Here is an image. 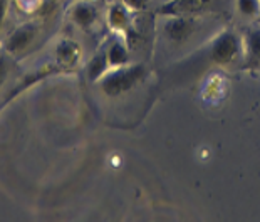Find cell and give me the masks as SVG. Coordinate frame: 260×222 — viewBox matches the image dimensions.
<instances>
[{
    "mask_svg": "<svg viewBox=\"0 0 260 222\" xmlns=\"http://www.w3.org/2000/svg\"><path fill=\"white\" fill-rule=\"evenodd\" d=\"M208 59L218 67H234L245 60L243 34L235 29L220 30L208 43Z\"/></svg>",
    "mask_w": 260,
    "mask_h": 222,
    "instance_id": "cell-1",
    "label": "cell"
},
{
    "mask_svg": "<svg viewBox=\"0 0 260 222\" xmlns=\"http://www.w3.org/2000/svg\"><path fill=\"white\" fill-rule=\"evenodd\" d=\"M146 75L148 69L145 64L129 62L121 65V67H113L111 70H108L98 82L101 85V91L108 97H118L140 85Z\"/></svg>",
    "mask_w": 260,
    "mask_h": 222,
    "instance_id": "cell-2",
    "label": "cell"
},
{
    "mask_svg": "<svg viewBox=\"0 0 260 222\" xmlns=\"http://www.w3.org/2000/svg\"><path fill=\"white\" fill-rule=\"evenodd\" d=\"M200 20L197 15H163L159 32L163 38L173 46H183L195 35Z\"/></svg>",
    "mask_w": 260,
    "mask_h": 222,
    "instance_id": "cell-3",
    "label": "cell"
},
{
    "mask_svg": "<svg viewBox=\"0 0 260 222\" xmlns=\"http://www.w3.org/2000/svg\"><path fill=\"white\" fill-rule=\"evenodd\" d=\"M213 0H167L159 5L158 15H198L212 4Z\"/></svg>",
    "mask_w": 260,
    "mask_h": 222,
    "instance_id": "cell-4",
    "label": "cell"
},
{
    "mask_svg": "<svg viewBox=\"0 0 260 222\" xmlns=\"http://www.w3.org/2000/svg\"><path fill=\"white\" fill-rule=\"evenodd\" d=\"M108 24L114 32H119V34H129L131 32V10L126 7L123 2L113 4L108 10Z\"/></svg>",
    "mask_w": 260,
    "mask_h": 222,
    "instance_id": "cell-5",
    "label": "cell"
},
{
    "mask_svg": "<svg viewBox=\"0 0 260 222\" xmlns=\"http://www.w3.org/2000/svg\"><path fill=\"white\" fill-rule=\"evenodd\" d=\"M243 47H245V62L248 67H260V25L250 27L243 34Z\"/></svg>",
    "mask_w": 260,
    "mask_h": 222,
    "instance_id": "cell-6",
    "label": "cell"
},
{
    "mask_svg": "<svg viewBox=\"0 0 260 222\" xmlns=\"http://www.w3.org/2000/svg\"><path fill=\"white\" fill-rule=\"evenodd\" d=\"M98 7L89 2H79L73 9V20L82 29H89L98 20Z\"/></svg>",
    "mask_w": 260,
    "mask_h": 222,
    "instance_id": "cell-7",
    "label": "cell"
},
{
    "mask_svg": "<svg viewBox=\"0 0 260 222\" xmlns=\"http://www.w3.org/2000/svg\"><path fill=\"white\" fill-rule=\"evenodd\" d=\"M108 62H109V67H121V65H126L129 64V51L126 47L124 42L121 40H114L111 42V46L108 47Z\"/></svg>",
    "mask_w": 260,
    "mask_h": 222,
    "instance_id": "cell-8",
    "label": "cell"
},
{
    "mask_svg": "<svg viewBox=\"0 0 260 222\" xmlns=\"http://www.w3.org/2000/svg\"><path fill=\"white\" fill-rule=\"evenodd\" d=\"M81 57V49L73 40H62L57 47V59L64 65H73Z\"/></svg>",
    "mask_w": 260,
    "mask_h": 222,
    "instance_id": "cell-9",
    "label": "cell"
},
{
    "mask_svg": "<svg viewBox=\"0 0 260 222\" xmlns=\"http://www.w3.org/2000/svg\"><path fill=\"white\" fill-rule=\"evenodd\" d=\"M111 69L108 62V54L106 52H99L91 59L89 65H87V75L92 82H98L106 72Z\"/></svg>",
    "mask_w": 260,
    "mask_h": 222,
    "instance_id": "cell-10",
    "label": "cell"
},
{
    "mask_svg": "<svg viewBox=\"0 0 260 222\" xmlns=\"http://www.w3.org/2000/svg\"><path fill=\"white\" fill-rule=\"evenodd\" d=\"M237 14L243 19H260V0H235Z\"/></svg>",
    "mask_w": 260,
    "mask_h": 222,
    "instance_id": "cell-11",
    "label": "cell"
},
{
    "mask_svg": "<svg viewBox=\"0 0 260 222\" xmlns=\"http://www.w3.org/2000/svg\"><path fill=\"white\" fill-rule=\"evenodd\" d=\"M34 37V29L32 27H24V29H19L15 34L10 37L9 40V51H20L29 46V42Z\"/></svg>",
    "mask_w": 260,
    "mask_h": 222,
    "instance_id": "cell-12",
    "label": "cell"
},
{
    "mask_svg": "<svg viewBox=\"0 0 260 222\" xmlns=\"http://www.w3.org/2000/svg\"><path fill=\"white\" fill-rule=\"evenodd\" d=\"M131 12H145L149 9V0H121Z\"/></svg>",
    "mask_w": 260,
    "mask_h": 222,
    "instance_id": "cell-13",
    "label": "cell"
},
{
    "mask_svg": "<svg viewBox=\"0 0 260 222\" xmlns=\"http://www.w3.org/2000/svg\"><path fill=\"white\" fill-rule=\"evenodd\" d=\"M5 75H7V65H5L4 59H0V85L5 80Z\"/></svg>",
    "mask_w": 260,
    "mask_h": 222,
    "instance_id": "cell-14",
    "label": "cell"
},
{
    "mask_svg": "<svg viewBox=\"0 0 260 222\" xmlns=\"http://www.w3.org/2000/svg\"><path fill=\"white\" fill-rule=\"evenodd\" d=\"M4 15H5V0H0V24H2Z\"/></svg>",
    "mask_w": 260,
    "mask_h": 222,
    "instance_id": "cell-15",
    "label": "cell"
}]
</instances>
